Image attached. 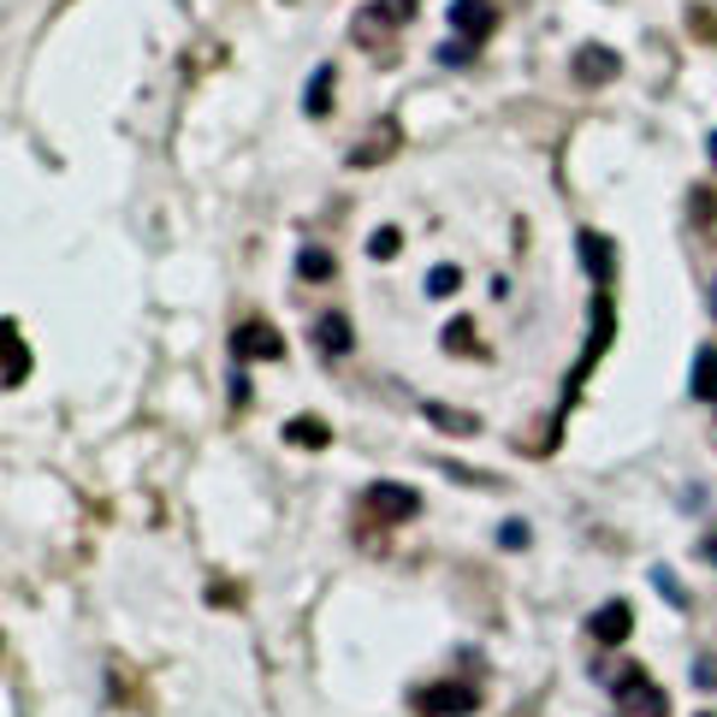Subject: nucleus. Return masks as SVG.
I'll return each mask as SVG.
<instances>
[{"mask_svg":"<svg viewBox=\"0 0 717 717\" xmlns=\"http://www.w3.org/2000/svg\"><path fill=\"white\" fill-rule=\"evenodd\" d=\"M439 60H445V65H469L474 60V42H445V48H439Z\"/></svg>","mask_w":717,"mask_h":717,"instance_id":"25","label":"nucleus"},{"mask_svg":"<svg viewBox=\"0 0 717 717\" xmlns=\"http://www.w3.org/2000/svg\"><path fill=\"white\" fill-rule=\"evenodd\" d=\"M421 416L433 427H445V433H481V416H469V409H445V403H421Z\"/></svg>","mask_w":717,"mask_h":717,"instance_id":"14","label":"nucleus"},{"mask_svg":"<svg viewBox=\"0 0 717 717\" xmlns=\"http://www.w3.org/2000/svg\"><path fill=\"white\" fill-rule=\"evenodd\" d=\"M380 7H386V12H391V19H398V24H403V19H409V12H416V0H380Z\"/></svg>","mask_w":717,"mask_h":717,"instance_id":"27","label":"nucleus"},{"mask_svg":"<svg viewBox=\"0 0 717 717\" xmlns=\"http://www.w3.org/2000/svg\"><path fill=\"white\" fill-rule=\"evenodd\" d=\"M362 510H368V522H380V527H391V522H409L421 510V492L416 486H398V481H373L368 492H362Z\"/></svg>","mask_w":717,"mask_h":717,"instance_id":"3","label":"nucleus"},{"mask_svg":"<svg viewBox=\"0 0 717 717\" xmlns=\"http://www.w3.org/2000/svg\"><path fill=\"white\" fill-rule=\"evenodd\" d=\"M332 90H338V72H332V65H320V72L309 78V90H303V107H309L315 119L332 113Z\"/></svg>","mask_w":717,"mask_h":717,"instance_id":"15","label":"nucleus"},{"mask_svg":"<svg viewBox=\"0 0 717 717\" xmlns=\"http://www.w3.org/2000/svg\"><path fill=\"white\" fill-rule=\"evenodd\" d=\"M570 78L582 83V90H600V83L623 78V54H617V48H605V42H582V48H575V60H570Z\"/></svg>","mask_w":717,"mask_h":717,"instance_id":"4","label":"nucleus"},{"mask_svg":"<svg viewBox=\"0 0 717 717\" xmlns=\"http://www.w3.org/2000/svg\"><path fill=\"white\" fill-rule=\"evenodd\" d=\"M575 244H582V267L593 273V279H611V267H617V255H611V237H600V232H582L575 237Z\"/></svg>","mask_w":717,"mask_h":717,"instance_id":"12","label":"nucleus"},{"mask_svg":"<svg viewBox=\"0 0 717 717\" xmlns=\"http://www.w3.org/2000/svg\"><path fill=\"white\" fill-rule=\"evenodd\" d=\"M711 315H717V285H711Z\"/></svg>","mask_w":717,"mask_h":717,"instance_id":"30","label":"nucleus"},{"mask_svg":"<svg viewBox=\"0 0 717 717\" xmlns=\"http://www.w3.org/2000/svg\"><path fill=\"white\" fill-rule=\"evenodd\" d=\"M628 628H635V611H628L623 600H611V605H600V611L587 617V635L600 641V646H623Z\"/></svg>","mask_w":717,"mask_h":717,"instance_id":"8","label":"nucleus"},{"mask_svg":"<svg viewBox=\"0 0 717 717\" xmlns=\"http://www.w3.org/2000/svg\"><path fill=\"white\" fill-rule=\"evenodd\" d=\"M297 273L315 285V279H332L338 267H332V255H327V249H303V255H297Z\"/></svg>","mask_w":717,"mask_h":717,"instance_id":"18","label":"nucleus"},{"mask_svg":"<svg viewBox=\"0 0 717 717\" xmlns=\"http://www.w3.org/2000/svg\"><path fill=\"white\" fill-rule=\"evenodd\" d=\"M499 545H510V552H522V545H527V522H504V527H499Z\"/></svg>","mask_w":717,"mask_h":717,"instance_id":"26","label":"nucleus"},{"mask_svg":"<svg viewBox=\"0 0 717 717\" xmlns=\"http://www.w3.org/2000/svg\"><path fill=\"white\" fill-rule=\"evenodd\" d=\"M688 30L699 42H717V12L711 7H688Z\"/></svg>","mask_w":717,"mask_h":717,"instance_id":"21","label":"nucleus"},{"mask_svg":"<svg viewBox=\"0 0 717 717\" xmlns=\"http://www.w3.org/2000/svg\"><path fill=\"white\" fill-rule=\"evenodd\" d=\"M445 350H474V327H469V320H451V327H445Z\"/></svg>","mask_w":717,"mask_h":717,"instance_id":"23","label":"nucleus"},{"mask_svg":"<svg viewBox=\"0 0 717 717\" xmlns=\"http://www.w3.org/2000/svg\"><path fill=\"white\" fill-rule=\"evenodd\" d=\"M706 155H711V166H717V131L706 136Z\"/></svg>","mask_w":717,"mask_h":717,"instance_id":"29","label":"nucleus"},{"mask_svg":"<svg viewBox=\"0 0 717 717\" xmlns=\"http://www.w3.org/2000/svg\"><path fill=\"white\" fill-rule=\"evenodd\" d=\"M24 373H30L24 332H19V320H7V386H24Z\"/></svg>","mask_w":717,"mask_h":717,"instance_id":"16","label":"nucleus"},{"mask_svg":"<svg viewBox=\"0 0 717 717\" xmlns=\"http://www.w3.org/2000/svg\"><path fill=\"white\" fill-rule=\"evenodd\" d=\"M699 717H717V711H699Z\"/></svg>","mask_w":717,"mask_h":717,"instance_id":"31","label":"nucleus"},{"mask_svg":"<svg viewBox=\"0 0 717 717\" xmlns=\"http://www.w3.org/2000/svg\"><path fill=\"white\" fill-rule=\"evenodd\" d=\"M285 439H291L297 451H327L332 445V427L320 421V416H291V421H285Z\"/></svg>","mask_w":717,"mask_h":717,"instance_id":"11","label":"nucleus"},{"mask_svg":"<svg viewBox=\"0 0 717 717\" xmlns=\"http://www.w3.org/2000/svg\"><path fill=\"white\" fill-rule=\"evenodd\" d=\"M653 582H658V593H664L670 605H688V593L676 587V575H670V570H653Z\"/></svg>","mask_w":717,"mask_h":717,"instance_id":"24","label":"nucleus"},{"mask_svg":"<svg viewBox=\"0 0 717 717\" xmlns=\"http://www.w3.org/2000/svg\"><path fill=\"white\" fill-rule=\"evenodd\" d=\"M694 688H711L717 694V653H699L694 658Z\"/></svg>","mask_w":717,"mask_h":717,"instance_id":"22","label":"nucleus"},{"mask_svg":"<svg viewBox=\"0 0 717 717\" xmlns=\"http://www.w3.org/2000/svg\"><path fill=\"white\" fill-rule=\"evenodd\" d=\"M232 356L237 362H279L285 338H279V327H267V320H244V327L232 332Z\"/></svg>","mask_w":717,"mask_h":717,"instance_id":"5","label":"nucleus"},{"mask_svg":"<svg viewBox=\"0 0 717 717\" xmlns=\"http://www.w3.org/2000/svg\"><path fill=\"white\" fill-rule=\"evenodd\" d=\"M409 706H416L421 717H469V711H481V688L463 682V676L427 682V688H409Z\"/></svg>","mask_w":717,"mask_h":717,"instance_id":"1","label":"nucleus"},{"mask_svg":"<svg viewBox=\"0 0 717 717\" xmlns=\"http://www.w3.org/2000/svg\"><path fill=\"white\" fill-rule=\"evenodd\" d=\"M451 291H463V267L439 262L433 273H427V297H451Z\"/></svg>","mask_w":717,"mask_h":717,"instance_id":"17","label":"nucleus"},{"mask_svg":"<svg viewBox=\"0 0 717 717\" xmlns=\"http://www.w3.org/2000/svg\"><path fill=\"white\" fill-rule=\"evenodd\" d=\"M403 148V131H398V119H380V125H373L362 143L350 148V166H380V161H391Z\"/></svg>","mask_w":717,"mask_h":717,"instance_id":"7","label":"nucleus"},{"mask_svg":"<svg viewBox=\"0 0 717 717\" xmlns=\"http://www.w3.org/2000/svg\"><path fill=\"white\" fill-rule=\"evenodd\" d=\"M451 30L481 48L492 30H499V7H492V0H451Z\"/></svg>","mask_w":717,"mask_h":717,"instance_id":"6","label":"nucleus"},{"mask_svg":"<svg viewBox=\"0 0 717 717\" xmlns=\"http://www.w3.org/2000/svg\"><path fill=\"white\" fill-rule=\"evenodd\" d=\"M398 249H403V237H398V226H380V232L368 237V255H373V262H391V255H398Z\"/></svg>","mask_w":717,"mask_h":717,"instance_id":"19","label":"nucleus"},{"mask_svg":"<svg viewBox=\"0 0 717 717\" xmlns=\"http://www.w3.org/2000/svg\"><path fill=\"white\" fill-rule=\"evenodd\" d=\"M315 345L327 350V356H350L356 350V327H350L345 315H320L315 320Z\"/></svg>","mask_w":717,"mask_h":717,"instance_id":"10","label":"nucleus"},{"mask_svg":"<svg viewBox=\"0 0 717 717\" xmlns=\"http://www.w3.org/2000/svg\"><path fill=\"white\" fill-rule=\"evenodd\" d=\"M611 694H617L623 717H664L670 711V699H664V688L646 670H635V664H623V670H611Z\"/></svg>","mask_w":717,"mask_h":717,"instance_id":"2","label":"nucleus"},{"mask_svg":"<svg viewBox=\"0 0 717 717\" xmlns=\"http://www.w3.org/2000/svg\"><path fill=\"white\" fill-rule=\"evenodd\" d=\"M688 202H694V226H706V232H717V191H694Z\"/></svg>","mask_w":717,"mask_h":717,"instance_id":"20","label":"nucleus"},{"mask_svg":"<svg viewBox=\"0 0 717 717\" xmlns=\"http://www.w3.org/2000/svg\"><path fill=\"white\" fill-rule=\"evenodd\" d=\"M688 386H694V398L717 403V345H699V356H694V373H688Z\"/></svg>","mask_w":717,"mask_h":717,"instance_id":"13","label":"nucleus"},{"mask_svg":"<svg viewBox=\"0 0 717 717\" xmlns=\"http://www.w3.org/2000/svg\"><path fill=\"white\" fill-rule=\"evenodd\" d=\"M391 30H398V19H391V12L380 7V0H373V7H368V12H356V24H350V37H356V42H362V48H380V54H386V48H391Z\"/></svg>","mask_w":717,"mask_h":717,"instance_id":"9","label":"nucleus"},{"mask_svg":"<svg viewBox=\"0 0 717 717\" xmlns=\"http://www.w3.org/2000/svg\"><path fill=\"white\" fill-rule=\"evenodd\" d=\"M699 552H706V563H717V527H711L706 540H699Z\"/></svg>","mask_w":717,"mask_h":717,"instance_id":"28","label":"nucleus"}]
</instances>
